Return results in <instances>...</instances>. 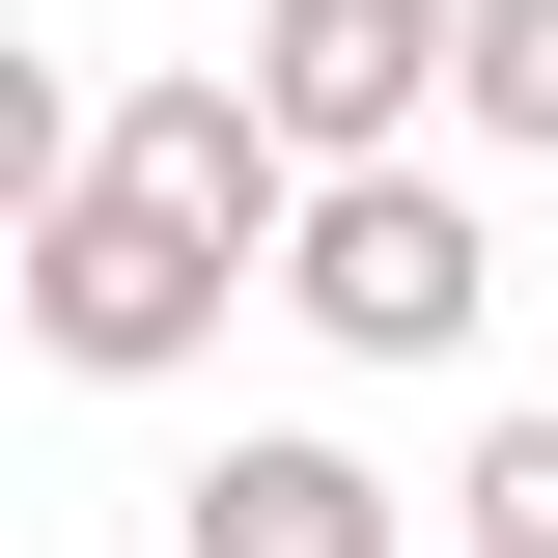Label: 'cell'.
<instances>
[{
	"instance_id": "2",
	"label": "cell",
	"mask_w": 558,
	"mask_h": 558,
	"mask_svg": "<svg viewBox=\"0 0 558 558\" xmlns=\"http://www.w3.org/2000/svg\"><path fill=\"white\" fill-rule=\"evenodd\" d=\"M223 307H252V252H196L168 196H112V168H57V196H28V336H57L84 391H168V363H223Z\"/></svg>"
},
{
	"instance_id": "3",
	"label": "cell",
	"mask_w": 558,
	"mask_h": 558,
	"mask_svg": "<svg viewBox=\"0 0 558 558\" xmlns=\"http://www.w3.org/2000/svg\"><path fill=\"white\" fill-rule=\"evenodd\" d=\"M252 112L307 168H418L475 112V0H252Z\"/></svg>"
},
{
	"instance_id": "5",
	"label": "cell",
	"mask_w": 558,
	"mask_h": 558,
	"mask_svg": "<svg viewBox=\"0 0 558 558\" xmlns=\"http://www.w3.org/2000/svg\"><path fill=\"white\" fill-rule=\"evenodd\" d=\"M168 558H447V531L363 475L336 418H252V447H196V475H168Z\"/></svg>"
},
{
	"instance_id": "6",
	"label": "cell",
	"mask_w": 558,
	"mask_h": 558,
	"mask_svg": "<svg viewBox=\"0 0 558 558\" xmlns=\"http://www.w3.org/2000/svg\"><path fill=\"white\" fill-rule=\"evenodd\" d=\"M447 558H558V391L447 447Z\"/></svg>"
},
{
	"instance_id": "1",
	"label": "cell",
	"mask_w": 558,
	"mask_h": 558,
	"mask_svg": "<svg viewBox=\"0 0 558 558\" xmlns=\"http://www.w3.org/2000/svg\"><path fill=\"white\" fill-rule=\"evenodd\" d=\"M279 307H307L336 363H447V336L502 307V223L447 196V140H418V168H307V252H279Z\"/></svg>"
},
{
	"instance_id": "7",
	"label": "cell",
	"mask_w": 558,
	"mask_h": 558,
	"mask_svg": "<svg viewBox=\"0 0 558 558\" xmlns=\"http://www.w3.org/2000/svg\"><path fill=\"white\" fill-rule=\"evenodd\" d=\"M447 140H502V168H558V0H475V112Z\"/></svg>"
},
{
	"instance_id": "4",
	"label": "cell",
	"mask_w": 558,
	"mask_h": 558,
	"mask_svg": "<svg viewBox=\"0 0 558 558\" xmlns=\"http://www.w3.org/2000/svg\"><path fill=\"white\" fill-rule=\"evenodd\" d=\"M84 168H112V196H168L196 223V252H307V140L252 112V57H168V84H112V112H84Z\"/></svg>"
}]
</instances>
